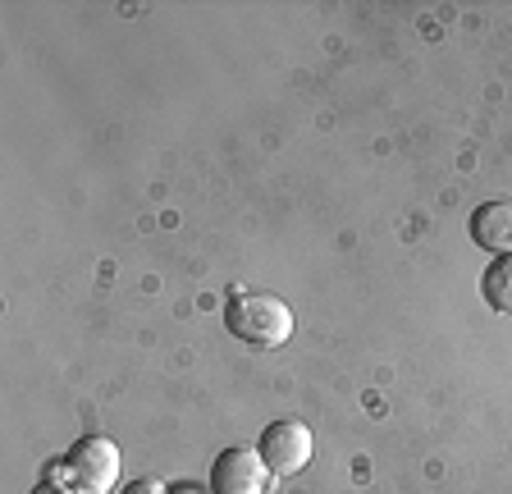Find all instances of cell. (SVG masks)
Wrapping results in <instances>:
<instances>
[{"mask_svg":"<svg viewBox=\"0 0 512 494\" xmlns=\"http://www.w3.org/2000/svg\"><path fill=\"white\" fill-rule=\"evenodd\" d=\"M211 494H270V467L256 449H224L211 467Z\"/></svg>","mask_w":512,"mask_h":494,"instance_id":"obj_4","label":"cell"},{"mask_svg":"<svg viewBox=\"0 0 512 494\" xmlns=\"http://www.w3.org/2000/svg\"><path fill=\"white\" fill-rule=\"evenodd\" d=\"M471 243L494 252V257H512V202H485L471 211Z\"/></svg>","mask_w":512,"mask_h":494,"instance_id":"obj_5","label":"cell"},{"mask_svg":"<svg viewBox=\"0 0 512 494\" xmlns=\"http://www.w3.org/2000/svg\"><path fill=\"white\" fill-rule=\"evenodd\" d=\"M32 494H69V490H64V485H46V481H37V490H32Z\"/></svg>","mask_w":512,"mask_h":494,"instance_id":"obj_8","label":"cell"},{"mask_svg":"<svg viewBox=\"0 0 512 494\" xmlns=\"http://www.w3.org/2000/svg\"><path fill=\"white\" fill-rule=\"evenodd\" d=\"M183 494H192V490H183Z\"/></svg>","mask_w":512,"mask_h":494,"instance_id":"obj_9","label":"cell"},{"mask_svg":"<svg viewBox=\"0 0 512 494\" xmlns=\"http://www.w3.org/2000/svg\"><path fill=\"white\" fill-rule=\"evenodd\" d=\"M480 293L499 316H512V257H494L480 275Z\"/></svg>","mask_w":512,"mask_h":494,"instance_id":"obj_6","label":"cell"},{"mask_svg":"<svg viewBox=\"0 0 512 494\" xmlns=\"http://www.w3.org/2000/svg\"><path fill=\"white\" fill-rule=\"evenodd\" d=\"M224 325L247 348H284L293 339V312L275 293H234L224 307Z\"/></svg>","mask_w":512,"mask_h":494,"instance_id":"obj_1","label":"cell"},{"mask_svg":"<svg viewBox=\"0 0 512 494\" xmlns=\"http://www.w3.org/2000/svg\"><path fill=\"white\" fill-rule=\"evenodd\" d=\"M64 467H69V490L110 494L119 476V444L110 435H83L74 449L64 453Z\"/></svg>","mask_w":512,"mask_h":494,"instance_id":"obj_2","label":"cell"},{"mask_svg":"<svg viewBox=\"0 0 512 494\" xmlns=\"http://www.w3.org/2000/svg\"><path fill=\"white\" fill-rule=\"evenodd\" d=\"M119 494H170V490H165L160 481H151V476H142V481H128Z\"/></svg>","mask_w":512,"mask_h":494,"instance_id":"obj_7","label":"cell"},{"mask_svg":"<svg viewBox=\"0 0 512 494\" xmlns=\"http://www.w3.org/2000/svg\"><path fill=\"white\" fill-rule=\"evenodd\" d=\"M256 453L266 458L270 476H298L311 462V430L302 421H275V426L261 430Z\"/></svg>","mask_w":512,"mask_h":494,"instance_id":"obj_3","label":"cell"}]
</instances>
